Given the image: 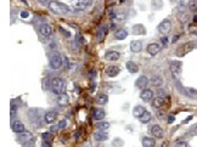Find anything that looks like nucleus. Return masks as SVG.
Returning <instances> with one entry per match:
<instances>
[{
	"instance_id": "50",
	"label": "nucleus",
	"mask_w": 197,
	"mask_h": 147,
	"mask_svg": "<svg viewBox=\"0 0 197 147\" xmlns=\"http://www.w3.org/2000/svg\"><path fill=\"white\" fill-rule=\"evenodd\" d=\"M37 1H38V2H40V4H45L48 0H37Z\"/></svg>"
},
{
	"instance_id": "36",
	"label": "nucleus",
	"mask_w": 197,
	"mask_h": 147,
	"mask_svg": "<svg viewBox=\"0 0 197 147\" xmlns=\"http://www.w3.org/2000/svg\"><path fill=\"white\" fill-rule=\"evenodd\" d=\"M187 9L192 12H196L197 11V0H189L187 2Z\"/></svg>"
},
{
	"instance_id": "14",
	"label": "nucleus",
	"mask_w": 197,
	"mask_h": 147,
	"mask_svg": "<svg viewBox=\"0 0 197 147\" xmlns=\"http://www.w3.org/2000/svg\"><path fill=\"white\" fill-rule=\"evenodd\" d=\"M151 102H152L151 105H152V107H153L155 109H161V108H163L164 105H166V99L162 97V96H157V97H155Z\"/></svg>"
},
{
	"instance_id": "10",
	"label": "nucleus",
	"mask_w": 197,
	"mask_h": 147,
	"mask_svg": "<svg viewBox=\"0 0 197 147\" xmlns=\"http://www.w3.org/2000/svg\"><path fill=\"white\" fill-rule=\"evenodd\" d=\"M19 139L22 144H31L32 141H34V136L32 135V133H29L27 130H24L22 134L19 135Z\"/></svg>"
},
{
	"instance_id": "43",
	"label": "nucleus",
	"mask_w": 197,
	"mask_h": 147,
	"mask_svg": "<svg viewBox=\"0 0 197 147\" xmlns=\"http://www.w3.org/2000/svg\"><path fill=\"white\" fill-rule=\"evenodd\" d=\"M20 15H21V18H24V20L29 17V12H28V11H21Z\"/></svg>"
},
{
	"instance_id": "20",
	"label": "nucleus",
	"mask_w": 197,
	"mask_h": 147,
	"mask_svg": "<svg viewBox=\"0 0 197 147\" xmlns=\"http://www.w3.org/2000/svg\"><path fill=\"white\" fill-rule=\"evenodd\" d=\"M105 117H106V112H105L103 109H101V108H95V109H94L93 118H94L95 120L101 122V120H103V119H105Z\"/></svg>"
},
{
	"instance_id": "11",
	"label": "nucleus",
	"mask_w": 197,
	"mask_h": 147,
	"mask_svg": "<svg viewBox=\"0 0 197 147\" xmlns=\"http://www.w3.org/2000/svg\"><path fill=\"white\" fill-rule=\"evenodd\" d=\"M105 59L107 61H110V62H115V61H118L119 59H120V54H119L118 51H115V50H111V51L108 50L105 54Z\"/></svg>"
},
{
	"instance_id": "19",
	"label": "nucleus",
	"mask_w": 197,
	"mask_h": 147,
	"mask_svg": "<svg viewBox=\"0 0 197 147\" xmlns=\"http://www.w3.org/2000/svg\"><path fill=\"white\" fill-rule=\"evenodd\" d=\"M106 34H107V27H106L105 24H102L101 27H98V32H96V39H98V43L102 42V40L105 39Z\"/></svg>"
},
{
	"instance_id": "30",
	"label": "nucleus",
	"mask_w": 197,
	"mask_h": 147,
	"mask_svg": "<svg viewBox=\"0 0 197 147\" xmlns=\"http://www.w3.org/2000/svg\"><path fill=\"white\" fill-rule=\"evenodd\" d=\"M178 20L181 22L182 24H186L189 22V16H187V12L185 10H180L178 12Z\"/></svg>"
},
{
	"instance_id": "41",
	"label": "nucleus",
	"mask_w": 197,
	"mask_h": 147,
	"mask_svg": "<svg viewBox=\"0 0 197 147\" xmlns=\"http://www.w3.org/2000/svg\"><path fill=\"white\" fill-rule=\"evenodd\" d=\"M59 130H61V129H60V126H59V124H54V125L50 126V131H51V133H57Z\"/></svg>"
},
{
	"instance_id": "40",
	"label": "nucleus",
	"mask_w": 197,
	"mask_h": 147,
	"mask_svg": "<svg viewBox=\"0 0 197 147\" xmlns=\"http://www.w3.org/2000/svg\"><path fill=\"white\" fill-rule=\"evenodd\" d=\"M173 147H189V144L186 141H177Z\"/></svg>"
},
{
	"instance_id": "4",
	"label": "nucleus",
	"mask_w": 197,
	"mask_h": 147,
	"mask_svg": "<svg viewBox=\"0 0 197 147\" xmlns=\"http://www.w3.org/2000/svg\"><path fill=\"white\" fill-rule=\"evenodd\" d=\"M38 32H39L40 37L43 39H49L51 37V34H52V28L48 23H41L39 26V28H38Z\"/></svg>"
},
{
	"instance_id": "7",
	"label": "nucleus",
	"mask_w": 197,
	"mask_h": 147,
	"mask_svg": "<svg viewBox=\"0 0 197 147\" xmlns=\"http://www.w3.org/2000/svg\"><path fill=\"white\" fill-rule=\"evenodd\" d=\"M91 2H93V0H77L73 5V9L76 11H84L91 5Z\"/></svg>"
},
{
	"instance_id": "9",
	"label": "nucleus",
	"mask_w": 197,
	"mask_h": 147,
	"mask_svg": "<svg viewBox=\"0 0 197 147\" xmlns=\"http://www.w3.org/2000/svg\"><path fill=\"white\" fill-rule=\"evenodd\" d=\"M106 76L108 77V78H115V77H117L119 74V72H120V68H119L118 66H115V64H111V66H108L107 68H106Z\"/></svg>"
},
{
	"instance_id": "2",
	"label": "nucleus",
	"mask_w": 197,
	"mask_h": 147,
	"mask_svg": "<svg viewBox=\"0 0 197 147\" xmlns=\"http://www.w3.org/2000/svg\"><path fill=\"white\" fill-rule=\"evenodd\" d=\"M50 89L55 95H61L65 94L66 91V83L62 78H52L50 82Z\"/></svg>"
},
{
	"instance_id": "26",
	"label": "nucleus",
	"mask_w": 197,
	"mask_h": 147,
	"mask_svg": "<svg viewBox=\"0 0 197 147\" xmlns=\"http://www.w3.org/2000/svg\"><path fill=\"white\" fill-rule=\"evenodd\" d=\"M142 147H155L156 146V140L153 137H150V136H145L142 139Z\"/></svg>"
},
{
	"instance_id": "32",
	"label": "nucleus",
	"mask_w": 197,
	"mask_h": 147,
	"mask_svg": "<svg viewBox=\"0 0 197 147\" xmlns=\"http://www.w3.org/2000/svg\"><path fill=\"white\" fill-rule=\"evenodd\" d=\"M107 102H108V97H107L106 94H98V96H96V104H98V105L101 106H105Z\"/></svg>"
},
{
	"instance_id": "5",
	"label": "nucleus",
	"mask_w": 197,
	"mask_h": 147,
	"mask_svg": "<svg viewBox=\"0 0 197 147\" xmlns=\"http://www.w3.org/2000/svg\"><path fill=\"white\" fill-rule=\"evenodd\" d=\"M49 66L51 69H60L62 66H63V61H62V56L59 54H55L50 57V61H49Z\"/></svg>"
},
{
	"instance_id": "33",
	"label": "nucleus",
	"mask_w": 197,
	"mask_h": 147,
	"mask_svg": "<svg viewBox=\"0 0 197 147\" xmlns=\"http://www.w3.org/2000/svg\"><path fill=\"white\" fill-rule=\"evenodd\" d=\"M151 118H152V116H151V113L149 112V111H146L140 118H139V120H140V123H142V124H147V123H150V120H151Z\"/></svg>"
},
{
	"instance_id": "39",
	"label": "nucleus",
	"mask_w": 197,
	"mask_h": 147,
	"mask_svg": "<svg viewBox=\"0 0 197 147\" xmlns=\"http://www.w3.org/2000/svg\"><path fill=\"white\" fill-rule=\"evenodd\" d=\"M10 113H11V116H12V117H14V116H16V113H17V106H16V104H14V102H11Z\"/></svg>"
},
{
	"instance_id": "1",
	"label": "nucleus",
	"mask_w": 197,
	"mask_h": 147,
	"mask_svg": "<svg viewBox=\"0 0 197 147\" xmlns=\"http://www.w3.org/2000/svg\"><path fill=\"white\" fill-rule=\"evenodd\" d=\"M48 7H49V10L51 12H54L56 15H66L69 11V9H68V6L66 4L60 2L57 0H50V1H48Z\"/></svg>"
},
{
	"instance_id": "8",
	"label": "nucleus",
	"mask_w": 197,
	"mask_h": 147,
	"mask_svg": "<svg viewBox=\"0 0 197 147\" xmlns=\"http://www.w3.org/2000/svg\"><path fill=\"white\" fill-rule=\"evenodd\" d=\"M158 31L162 34H169V32L172 31V22L169 20H163L158 24Z\"/></svg>"
},
{
	"instance_id": "46",
	"label": "nucleus",
	"mask_w": 197,
	"mask_h": 147,
	"mask_svg": "<svg viewBox=\"0 0 197 147\" xmlns=\"http://www.w3.org/2000/svg\"><path fill=\"white\" fill-rule=\"evenodd\" d=\"M174 120H175V117H174V116H169V117H168V123H169V124L174 123Z\"/></svg>"
},
{
	"instance_id": "24",
	"label": "nucleus",
	"mask_w": 197,
	"mask_h": 147,
	"mask_svg": "<svg viewBox=\"0 0 197 147\" xmlns=\"http://www.w3.org/2000/svg\"><path fill=\"white\" fill-rule=\"evenodd\" d=\"M57 104H59L61 107H66V106L69 105V97L68 95L66 94H61L57 96Z\"/></svg>"
},
{
	"instance_id": "15",
	"label": "nucleus",
	"mask_w": 197,
	"mask_h": 147,
	"mask_svg": "<svg viewBox=\"0 0 197 147\" xmlns=\"http://www.w3.org/2000/svg\"><path fill=\"white\" fill-rule=\"evenodd\" d=\"M181 90H182V92H184L185 96H187V97H190V99H197L196 89H194V88H191V86H184Z\"/></svg>"
},
{
	"instance_id": "35",
	"label": "nucleus",
	"mask_w": 197,
	"mask_h": 147,
	"mask_svg": "<svg viewBox=\"0 0 197 147\" xmlns=\"http://www.w3.org/2000/svg\"><path fill=\"white\" fill-rule=\"evenodd\" d=\"M110 126H111V124L108 122H105V120H101V122L96 123V129L98 130H108Z\"/></svg>"
},
{
	"instance_id": "48",
	"label": "nucleus",
	"mask_w": 197,
	"mask_h": 147,
	"mask_svg": "<svg viewBox=\"0 0 197 147\" xmlns=\"http://www.w3.org/2000/svg\"><path fill=\"white\" fill-rule=\"evenodd\" d=\"M162 43H163V45H167L168 44V39L164 37V38H162Z\"/></svg>"
},
{
	"instance_id": "25",
	"label": "nucleus",
	"mask_w": 197,
	"mask_h": 147,
	"mask_svg": "<svg viewBox=\"0 0 197 147\" xmlns=\"http://www.w3.org/2000/svg\"><path fill=\"white\" fill-rule=\"evenodd\" d=\"M129 47H130V51H133V52H140L142 49V44L140 40H133L129 44Z\"/></svg>"
},
{
	"instance_id": "17",
	"label": "nucleus",
	"mask_w": 197,
	"mask_h": 147,
	"mask_svg": "<svg viewBox=\"0 0 197 147\" xmlns=\"http://www.w3.org/2000/svg\"><path fill=\"white\" fill-rule=\"evenodd\" d=\"M56 118H57V113H56L55 111L46 112L45 116H44V120H45V123H48V124H52V123L56 120Z\"/></svg>"
},
{
	"instance_id": "23",
	"label": "nucleus",
	"mask_w": 197,
	"mask_h": 147,
	"mask_svg": "<svg viewBox=\"0 0 197 147\" xmlns=\"http://www.w3.org/2000/svg\"><path fill=\"white\" fill-rule=\"evenodd\" d=\"M132 32H133L134 35H144V34H146V29H145L144 24H141V23H140V24L133 26Z\"/></svg>"
},
{
	"instance_id": "29",
	"label": "nucleus",
	"mask_w": 197,
	"mask_h": 147,
	"mask_svg": "<svg viewBox=\"0 0 197 147\" xmlns=\"http://www.w3.org/2000/svg\"><path fill=\"white\" fill-rule=\"evenodd\" d=\"M125 67H127L128 72H130V73L135 74V73L139 72V66L135 62H133V61H128V62L125 63Z\"/></svg>"
},
{
	"instance_id": "12",
	"label": "nucleus",
	"mask_w": 197,
	"mask_h": 147,
	"mask_svg": "<svg viewBox=\"0 0 197 147\" xmlns=\"http://www.w3.org/2000/svg\"><path fill=\"white\" fill-rule=\"evenodd\" d=\"M150 83V79L146 77V76H140L138 79L135 80V86L138 88V89H146V86L149 85Z\"/></svg>"
},
{
	"instance_id": "21",
	"label": "nucleus",
	"mask_w": 197,
	"mask_h": 147,
	"mask_svg": "<svg viewBox=\"0 0 197 147\" xmlns=\"http://www.w3.org/2000/svg\"><path fill=\"white\" fill-rule=\"evenodd\" d=\"M127 37H128V31L125 28H118L115 32V38L117 40H124V39H127Z\"/></svg>"
},
{
	"instance_id": "51",
	"label": "nucleus",
	"mask_w": 197,
	"mask_h": 147,
	"mask_svg": "<svg viewBox=\"0 0 197 147\" xmlns=\"http://www.w3.org/2000/svg\"><path fill=\"white\" fill-rule=\"evenodd\" d=\"M194 21L197 22V16H195V17H194Z\"/></svg>"
},
{
	"instance_id": "27",
	"label": "nucleus",
	"mask_w": 197,
	"mask_h": 147,
	"mask_svg": "<svg viewBox=\"0 0 197 147\" xmlns=\"http://www.w3.org/2000/svg\"><path fill=\"white\" fill-rule=\"evenodd\" d=\"M145 112H146V108H145L144 106L139 105V106H135V107L133 108V116H134L135 118H138V119L145 113Z\"/></svg>"
},
{
	"instance_id": "28",
	"label": "nucleus",
	"mask_w": 197,
	"mask_h": 147,
	"mask_svg": "<svg viewBox=\"0 0 197 147\" xmlns=\"http://www.w3.org/2000/svg\"><path fill=\"white\" fill-rule=\"evenodd\" d=\"M150 83L153 85V86H157V88H161L163 83H164V80H163V78L161 77V76H153L151 79H150Z\"/></svg>"
},
{
	"instance_id": "18",
	"label": "nucleus",
	"mask_w": 197,
	"mask_h": 147,
	"mask_svg": "<svg viewBox=\"0 0 197 147\" xmlns=\"http://www.w3.org/2000/svg\"><path fill=\"white\" fill-rule=\"evenodd\" d=\"M94 139L98 141V142H102V141H106L108 140V134L106 133V130H98L94 134Z\"/></svg>"
},
{
	"instance_id": "47",
	"label": "nucleus",
	"mask_w": 197,
	"mask_h": 147,
	"mask_svg": "<svg viewBox=\"0 0 197 147\" xmlns=\"http://www.w3.org/2000/svg\"><path fill=\"white\" fill-rule=\"evenodd\" d=\"M192 134H194V135H197V124L192 128Z\"/></svg>"
},
{
	"instance_id": "49",
	"label": "nucleus",
	"mask_w": 197,
	"mask_h": 147,
	"mask_svg": "<svg viewBox=\"0 0 197 147\" xmlns=\"http://www.w3.org/2000/svg\"><path fill=\"white\" fill-rule=\"evenodd\" d=\"M179 38H180V35L178 34V35H175V37L173 38V40H172V42H173V43H177V40H178V39H179Z\"/></svg>"
},
{
	"instance_id": "13",
	"label": "nucleus",
	"mask_w": 197,
	"mask_h": 147,
	"mask_svg": "<svg viewBox=\"0 0 197 147\" xmlns=\"http://www.w3.org/2000/svg\"><path fill=\"white\" fill-rule=\"evenodd\" d=\"M140 99H141L142 101H146V102L152 101V100H153V91H152L151 89H144V90L140 92Z\"/></svg>"
},
{
	"instance_id": "22",
	"label": "nucleus",
	"mask_w": 197,
	"mask_h": 147,
	"mask_svg": "<svg viewBox=\"0 0 197 147\" xmlns=\"http://www.w3.org/2000/svg\"><path fill=\"white\" fill-rule=\"evenodd\" d=\"M151 134L153 137H157V139H162L164 133H163V129L159 125H153L151 128Z\"/></svg>"
},
{
	"instance_id": "45",
	"label": "nucleus",
	"mask_w": 197,
	"mask_h": 147,
	"mask_svg": "<svg viewBox=\"0 0 197 147\" xmlns=\"http://www.w3.org/2000/svg\"><path fill=\"white\" fill-rule=\"evenodd\" d=\"M192 118H194L192 116H189L187 118H185V119H184V122H182V123H184V124H187L189 122H191V120H192Z\"/></svg>"
},
{
	"instance_id": "34",
	"label": "nucleus",
	"mask_w": 197,
	"mask_h": 147,
	"mask_svg": "<svg viewBox=\"0 0 197 147\" xmlns=\"http://www.w3.org/2000/svg\"><path fill=\"white\" fill-rule=\"evenodd\" d=\"M41 139H43V141H45V142L52 144V140H54L52 133H51V131H45V133H43V134H41Z\"/></svg>"
},
{
	"instance_id": "44",
	"label": "nucleus",
	"mask_w": 197,
	"mask_h": 147,
	"mask_svg": "<svg viewBox=\"0 0 197 147\" xmlns=\"http://www.w3.org/2000/svg\"><path fill=\"white\" fill-rule=\"evenodd\" d=\"M60 32H61V33H65L67 38H69V37H71V33H69V32H67V31H66L65 28H62V27H60Z\"/></svg>"
},
{
	"instance_id": "42",
	"label": "nucleus",
	"mask_w": 197,
	"mask_h": 147,
	"mask_svg": "<svg viewBox=\"0 0 197 147\" xmlns=\"http://www.w3.org/2000/svg\"><path fill=\"white\" fill-rule=\"evenodd\" d=\"M59 126H60V129H65V128L67 126V120H66V119H62V120H60V122H59Z\"/></svg>"
},
{
	"instance_id": "38",
	"label": "nucleus",
	"mask_w": 197,
	"mask_h": 147,
	"mask_svg": "<svg viewBox=\"0 0 197 147\" xmlns=\"http://www.w3.org/2000/svg\"><path fill=\"white\" fill-rule=\"evenodd\" d=\"M112 146L113 147H123L124 146V141H123L122 139H119V137H116V139L113 140V142H112Z\"/></svg>"
},
{
	"instance_id": "16",
	"label": "nucleus",
	"mask_w": 197,
	"mask_h": 147,
	"mask_svg": "<svg viewBox=\"0 0 197 147\" xmlns=\"http://www.w3.org/2000/svg\"><path fill=\"white\" fill-rule=\"evenodd\" d=\"M159 51H161V45L157 44V43H152V44L147 45V52H149V55L156 56Z\"/></svg>"
},
{
	"instance_id": "37",
	"label": "nucleus",
	"mask_w": 197,
	"mask_h": 147,
	"mask_svg": "<svg viewBox=\"0 0 197 147\" xmlns=\"http://www.w3.org/2000/svg\"><path fill=\"white\" fill-rule=\"evenodd\" d=\"M151 2H152V6H153V10L162 9V6H163V1L162 0H151Z\"/></svg>"
},
{
	"instance_id": "6",
	"label": "nucleus",
	"mask_w": 197,
	"mask_h": 147,
	"mask_svg": "<svg viewBox=\"0 0 197 147\" xmlns=\"http://www.w3.org/2000/svg\"><path fill=\"white\" fill-rule=\"evenodd\" d=\"M169 71L173 74V77L177 78L182 72V62L181 61H172L169 64Z\"/></svg>"
},
{
	"instance_id": "31",
	"label": "nucleus",
	"mask_w": 197,
	"mask_h": 147,
	"mask_svg": "<svg viewBox=\"0 0 197 147\" xmlns=\"http://www.w3.org/2000/svg\"><path fill=\"white\" fill-rule=\"evenodd\" d=\"M12 129H14V131H15L16 134H19V135H20V134H22V133L26 130V129H24V125H23V123H21V122H19V120L14 123Z\"/></svg>"
},
{
	"instance_id": "3",
	"label": "nucleus",
	"mask_w": 197,
	"mask_h": 147,
	"mask_svg": "<svg viewBox=\"0 0 197 147\" xmlns=\"http://www.w3.org/2000/svg\"><path fill=\"white\" fill-rule=\"evenodd\" d=\"M195 49V43L194 42H187L181 44L180 46H178L175 50V55L178 57H184L185 55H187L189 52H191Z\"/></svg>"
}]
</instances>
